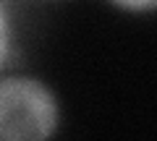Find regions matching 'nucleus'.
Here are the masks:
<instances>
[{
    "label": "nucleus",
    "mask_w": 157,
    "mask_h": 141,
    "mask_svg": "<svg viewBox=\"0 0 157 141\" xmlns=\"http://www.w3.org/2000/svg\"><path fill=\"white\" fill-rule=\"evenodd\" d=\"M58 102L42 81L0 79V141H50L58 128Z\"/></svg>",
    "instance_id": "obj_1"
},
{
    "label": "nucleus",
    "mask_w": 157,
    "mask_h": 141,
    "mask_svg": "<svg viewBox=\"0 0 157 141\" xmlns=\"http://www.w3.org/2000/svg\"><path fill=\"white\" fill-rule=\"evenodd\" d=\"M8 52H11V24H8L6 6L0 3V68L6 65Z\"/></svg>",
    "instance_id": "obj_2"
},
{
    "label": "nucleus",
    "mask_w": 157,
    "mask_h": 141,
    "mask_svg": "<svg viewBox=\"0 0 157 141\" xmlns=\"http://www.w3.org/2000/svg\"><path fill=\"white\" fill-rule=\"evenodd\" d=\"M115 6L126 8L134 13H144V11H157V0H113Z\"/></svg>",
    "instance_id": "obj_3"
}]
</instances>
